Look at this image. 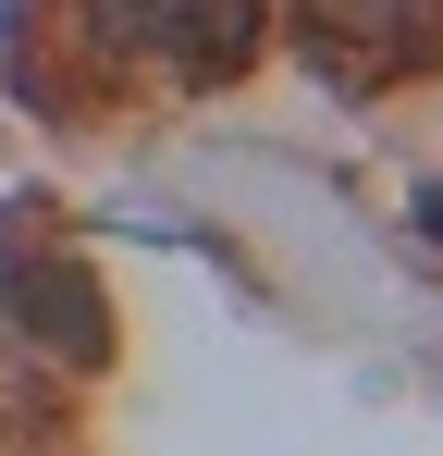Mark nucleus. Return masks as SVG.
<instances>
[{"instance_id":"obj_2","label":"nucleus","mask_w":443,"mask_h":456,"mask_svg":"<svg viewBox=\"0 0 443 456\" xmlns=\"http://www.w3.org/2000/svg\"><path fill=\"white\" fill-rule=\"evenodd\" d=\"M0 308H25V333H37V346L99 358V297H86L74 272H25V259H0Z\"/></svg>"},{"instance_id":"obj_5","label":"nucleus","mask_w":443,"mask_h":456,"mask_svg":"<svg viewBox=\"0 0 443 456\" xmlns=\"http://www.w3.org/2000/svg\"><path fill=\"white\" fill-rule=\"evenodd\" d=\"M419 223H431V234H443V185H431V198H419Z\"/></svg>"},{"instance_id":"obj_4","label":"nucleus","mask_w":443,"mask_h":456,"mask_svg":"<svg viewBox=\"0 0 443 456\" xmlns=\"http://www.w3.org/2000/svg\"><path fill=\"white\" fill-rule=\"evenodd\" d=\"M86 25H99L111 50H148V62H160V25H173V0H86Z\"/></svg>"},{"instance_id":"obj_1","label":"nucleus","mask_w":443,"mask_h":456,"mask_svg":"<svg viewBox=\"0 0 443 456\" xmlns=\"http://www.w3.org/2000/svg\"><path fill=\"white\" fill-rule=\"evenodd\" d=\"M259 37H271V0H173V25H160V62L185 86H234L259 62Z\"/></svg>"},{"instance_id":"obj_3","label":"nucleus","mask_w":443,"mask_h":456,"mask_svg":"<svg viewBox=\"0 0 443 456\" xmlns=\"http://www.w3.org/2000/svg\"><path fill=\"white\" fill-rule=\"evenodd\" d=\"M308 25H333V37H419V25H443V0H308Z\"/></svg>"}]
</instances>
